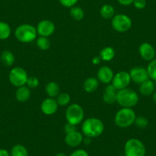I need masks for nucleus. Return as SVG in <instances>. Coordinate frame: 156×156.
Returning <instances> with one entry per match:
<instances>
[{
  "label": "nucleus",
  "instance_id": "nucleus-32",
  "mask_svg": "<svg viewBox=\"0 0 156 156\" xmlns=\"http://www.w3.org/2000/svg\"><path fill=\"white\" fill-rule=\"evenodd\" d=\"M58 1L62 6L65 8H72L76 5L79 0H58Z\"/></svg>",
  "mask_w": 156,
  "mask_h": 156
},
{
  "label": "nucleus",
  "instance_id": "nucleus-8",
  "mask_svg": "<svg viewBox=\"0 0 156 156\" xmlns=\"http://www.w3.org/2000/svg\"><path fill=\"white\" fill-rule=\"evenodd\" d=\"M133 21L131 18L125 14L115 15L112 19V27L118 32H126L131 28Z\"/></svg>",
  "mask_w": 156,
  "mask_h": 156
},
{
  "label": "nucleus",
  "instance_id": "nucleus-29",
  "mask_svg": "<svg viewBox=\"0 0 156 156\" xmlns=\"http://www.w3.org/2000/svg\"><path fill=\"white\" fill-rule=\"evenodd\" d=\"M56 100L59 106H67L70 102V96L67 93H60L59 95L56 97Z\"/></svg>",
  "mask_w": 156,
  "mask_h": 156
},
{
  "label": "nucleus",
  "instance_id": "nucleus-19",
  "mask_svg": "<svg viewBox=\"0 0 156 156\" xmlns=\"http://www.w3.org/2000/svg\"><path fill=\"white\" fill-rule=\"evenodd\" d=\"M139 92L142 95L148 97V96L152 95L154 92V83L152 80L148 79L142 83L139 86Z\"/></svg>",
  "mask_w": 156,
  "mask_h": 156
},
{
  "label": "nucleus",
  "instance_id": "nucleus-5",
  "mask_svg": "<svg viewBox=\"0 0 156 156\" xmlns=\"http://www.w3.org/2000/svg\"><path fill=\"white\" fill-rule=\"evenodd\" d=\"M65 118L67 122L76 126L81 123L84 119V110L80 105L72 103L66 110Z\"/></svg>",
  "mask_w": 156,
  "mask_h": 156
},
{
  "label": "nucleus",
  "instance_id": "nucleus-4",
  "mask_svg": "<svg viewBox=\"0 0 156 156\" xmlns=\"http://www.w3.org/2000/svg\"><path fill=\"white\" fill-rule=\"evenodd\" d=\"M37 35L35 27L30 24L19 25L15 31V36L18 41L22 43H30L34 41Z\"/></svg>",
  "mask_w": 156,
  "mask_h": 156
},
{
  "label": "nucleus",
  "instance_id": "nucleus-33",
  "mask_svg": "<svg viewBox=\"0 0 156 156\" xmlns=\"http://www.w3.org/2000/svg\"><path fill=\"white\" fill-rule=\"evenodd\" d=\"M133 4L137 9H143L146 6L147 2L146 0H134Z\"/></svg>",
  "mask_w": 156,
  "mask_h": 156
},
{
  "label": "nucleus",
  "instance_id": "nucleus-15",
  "mask_svg": "<svg viewBox=\"0 0 156 156\" xmlns=\"http://www.w3.org/2000/svg\"><path fill=\"white\" fill-rule=\"evenodd\" d=\"M114 73L112 69L108 66H103L100 67L97 72V79L99 81L105 84H108L112 82L113 79Z\"/></svg>",
  "mask_w": 156,
  "mask_h": 156
},
{
  "label": "nucleus",
  "instance_id": "nucleus-41",
  "mask_svg": "<svg viewBox=\"0 0 156 156\" xmlns=\"http://www.w3.org/2000/svg\"><path fill=\"white\" fill-rule=\"evenodd\" d=\"M28 156H29V155H28Z\"/></svg>",
  "mask_w": 156,
  "mask_h": 156
},
{
  "label": "nucleus",
  "instance_id": "nucleus-37",
  "mask_svg": "<svg viewBox=\"0 0 156 156\" xmlns=\"http://www.w3.org/2000/svg\"><path fill=\"white\" fill-rule=\"evenodd\" d=\"M0 156H11L10 153L4 148H0Z\"/></svg>",
  "mask_w": 156,
  "mask_h": 156
},
{
  "label": "nucleus",
  "instance_id": "nucleus-22",
  "mask_svg": "<svg viewBox=\"0 0 156 156\" xmlns=\"http://www.w3.org/2000/svg\"><path fill=\"white\" fill-rule=\"evenodd\" d=\"M0 59H1V61H2V63L4 65L7 66V67H11V66L14 64L16 58H15V56L12 52L6 50L2 52Z\"/></svg>",
  "mask_w": 156,
  "mask_h": 156
},
{
  "label": "nucleus",
  "instance_id": "nucleus-25",
  "mask_svg": "<svg viewBox=\"0 0 156 156\" xmlns=\"http://www.w3.org/2000/svg\"><path fill=\"white\" fill-rule=\"evenodd\" d=\"M11 27L7 22H0V40H5L11 35Z\"/></svg>",
  "mask_w": 156,
  "mask_h": 156
},
{
  "label": "nucleus",
  "instance_id": "nucleus-2",
  "mask_svg": "<svg viewBox=\"0 0 156 156\" xmlns=\"http://www.w3.org/2000/svg\"><path fill=\"white\" fill-rule=\"evenodd\" d=\"M139 101V94L129 88L117 91L116 103L122 107L133 108Z\"/></svg>",
  "mask_w": 156,
  "mask_h": 156
},
{
  "label": "nucleus",
  "instance_id": "nucleus-14",
  "mask_svg": "<svg viewBox=\"0 0 156 156\" xmlns=\"http://www.w3.org/2000/svg\"><path fill=\"white\" fill-rule=\"evenodd\" d=\"M64 141L68 146L74 148V147H77L78 145H80L83 142V136L81 133L76 130V131L66 134Z\"/></svg>",
  "mask_w": 156,
  "mask_h": 156
},
{
  "label": "nucleus",
  "instance_id": "nucleus-27",
  "mask_svg": "<svg viewBox=\"0 0 156 156\" xmlns=\"http://www.w3.org/2000/svg\"><path fill=\"white\" fill-rule=\"evenodd\" d=\"M36 44L37 48L41 51H47L50 48L51 42L49 41L48 37L39 36L36 40Z\"/></svg>",
  "mask_w": 156,
  "mask_h": 156
},
{
  "label": "nucleus",
  "instance_id": "nucleus-28",
  "mask_svg": "<svg viewBox=\"0 0 156 156\" xmlns=\"http://www.w3.org/2000/svg\"><path fill=\"white\" fill-rule=\"evenodd\" d=\"M146 69L149 79L152 80L153 81H156V58L150 61Z\"/></svg>",
  "mask_w": 156,
  "mask_h": 156
},
{
  "label": "nucleus",
  "instance_id": "nucleus-18",
  "mask_svg": "<svg viewBox=\"0 0 156 156\" xmlns=\"http://www.w3.org/2000/svg\"><path fill=\"white\" fill-rule=\"evenodd\" d=\"M98 87L99 80L97 77H94V76H90V77L87 78L85 81L83 82V90L89 94L95 92Z\"/></svg>",
  "mask_w": 156,
  "mask_h": 156
},
{
  "label": "nucleus",
  "instance_id": "nucleus-24",
  "mask_svg": "<svg viewBox=\"0 0 156 156\" xmlns=\"http://www.w3.org/2000/svg\"><path fill=\"white\" fill-rule=\"evenodd\" d=\"M84 11L81 7L73 6L70 8V16L75 21H81L84 18Z\"/></svg>",
  "mask_w": 156,
  "mask_h": 156
},
{
  "label": "nucleus",
  "instance_id": "nucleus-6",
  "mask_svg": "<svg viewBox=\"0 0 156 156\" xmlns=\"http://www.w3.org/2000/svg\"><path fill=\"white\" fill-rule=\"evenodd\" d=\"M145 146L142 141L138 139H129L125 144V156H145Z\"/></svg>",
  "mask_w": 156,
  "mask_h": 156
},
{
  "label": "nucleus",
  "instance_id": "nucleus-21",
  "mask_svg": "<svg viewBox=\"0 0 156 156\" xmlns=\"http://www.w3.org/2000/svg\"><path fill=\"white\" fill-rule=\"evenodd\" d=\"M100 14L105 19H112L115 16V8L110 4H105L100 8Z\"/></svg>",
  "mask_w": 156,
  "mask_h": 156
},
{
  "label": "nucleus",
  "instance_id": "nucleus-16",
  "mask_svg": "<svg viewBox=\"0 0 156 156\" xmlns=\"http://www.w3.org/2000/svg\"><path fill=\"white\" fill-rule=\"evenodd\" d=\"M117 90L112 84H108L105 88L103 95V100L106 104H113L116 102Z\"/></svg>",
  "mask_w": 156,
  "mask_h": 156
},
{
  "label": "nucleus",
  "instance_id": "nucleus-12",
  "mask_svg": "<svg viewBox=\"0 0 156 156\" xmlns=\"http://www.w3.org/2000/svg\"><path fill=\"white\" fill-rule=\"evenodd\" d=\"M139 53L141 58L147 61H151L155 58V49L148 42H143L139 48Z\"/></svg>",
  "mask_w": 156,
  "mask_h": 156
},
{
  "label": "nucleus",
  "instance_id": "nucleus-38",
  "mask_svg": "<svg viewBox=\"0 0 156 156\" xmlns=\"http://www.w3.org/2000/svg\"><path fill=\"white\" fill-rule=\"evenodd\" d=\"M101 58H100V57L99 56V57H94V58H93V60H92V63L94 64H100V62H101Z\"/></svg>",
  "mask_w": 156,
  "mask_h": 156
},
{
  "label": "nucleus",
  "instance_id": "nucleus-9",
  "mask_svg": "<svg viewBox=\"0 0 156 156\" xmlns=\"http://www.w3.org/2000/svg\"><path fill=\"white\" fill-rule=\"evenodd\" d=\"M131 80L129 73L122 70L114 75L112 80V85L117 90H121L128 87Z\"/></svg>",
  "mask_w": 156,
  "mask_h": 156
},
{
  "label": "nucleus",
  "instance_id": "nucleus-7",
  "mask_svg": "<svg viewBox=\"0 0 156 156\" xmlns=\"http://www.w3.org/2000/svg\"><path fill=\"white\" fill-rule=\"evenodd\" d=\"M28 75L25 69L20 67H13L9 74V80L14 87L25 86L28 80Z\"/></svg>",
  "mask_w": 156,
  "mask_h": 156
},
{
  "label": "nucleus",
  "instance_id": "nucleus-35",
  "mask_svg": "<svg viewBox=\"0 0 156 156\" xmlns=\"http://www.w3.org/2000/svg\"><path fill=\"white\" fill-rule=\"evenodd\" d=\"M70 156H89V154L84 149H77L73 151Z\"/></svg>",
  "mask_w": 156,
  "mask_h": 156
},
{
  "label": "nucleus",
  "instance_id": "nucleus-10",
  "mask_svg": "<svg viewBox=\"0 0 156 156\" xmlns=\"http://www.w3.org/2000/svg\"><path fill=\"white\" fill-rule=\"evenodd\" d=\"M36 30L39 36L48 37L55 33V25L52 21L44 19L38 22L36 27Z\"/></svg>",
  "mask_w": 156,
  "mask_h": 156
},
{
  "label": "nucleus",
  "instance_id": "nucleus-31",
  "mask_svg": "<svg viewBox=\"0 0 156 156\" xmlns=\"http://www.w3.org/2000/svg\"><path fill=\"white\" fill-rule=\"evenodd\" d=\"M26 85L30 88V89H34L38 87L39 85V80L37 77L34 76H28V80H27Z\"/></svg>",
  "mask_w": 156,
  "mask_h": 156
},
{
  "label": "nucleus",
  "instance_id": "nucleus-30",
  "mask_svg": "<svg viewBox=\"0 0 156 156\" xmlns=\"http://www.w3.org/2000/svg\"><path fill=\"white\" fill-rule=\"evenodd\" d=\"M135 124L136 126L139 129H145L148 126V119L144 116H136V120H135Z\"/></svg>",
  "mask_w": 156,
  "mask_h": 156
},
{
  "label": "nucleus",
  "instance_id": "nucleus-36",
  "mask_svg": "<svg viewBox=\"0 0 156 156\" xmlns=\"http://www.w3.org/2000/svg\"><path fill=\"white\" fill-rule=\"evenodd\" d=\"M117 2L124 6H129L130 5H133L134 0H117Z\"/></svg>",
  "mask_w": 156,
  "mask_h": 156
},
{
  "label": "nucleus",
  "instance_id": "nucleus-13",
  "mask_svg": "<svg viewBox=\"0 0 156 156\" xmlns=\"http://www.w3.org/2000/svg\"><path fill=\"white\" fill-rule=\"evenodd\" d=\"M58 106L59 105H58L56 99L48 97L43 100V102L41 103V110L45 115H51L57 112Z\"/></svg>",
  "mask_w": 156,
  "mask_h": 156
},
{
  "label": "nucleus",
  "instance_id": "nucleus-39",
  "mask_svg": "<svg viewBox=\"0 0 156 156\" xmlns=\"http://www.w3.org/2000/svg\"><path fill=\"white\" fill-rule=\"evenodd\" d=\"M152 100L156 103V91H154L152 94Z\"/></svg>",
  "mask_w": 156,
  "mask_h": 156
},
{
  "label": "nucleus",
  "instance_id": "nucleus-20",
  "mask_svg": "<svg viewBox=\"0 0 156 156\" xmlns=\"http://www.w3.org/2000/svg\"><path fill=\"white\" fill-rule=\"evenodd\" d=\"M45 92L49 97L55 98L60 94V86L55 81H51L45 86Z\"/></svg>",
  "mask_w": 156,
  "mask_h": 156
},
{
  "label": "nucleus",
  "instance_id": "nucleus-11",
  "mask_svg": "<svg viewBox=\"0 0 156 156\" xmlns=\"http://www.w3.org/2000/svg\"><path fill=\"white\" fill-rule=\"evenodd\" d=\"M131 80L138 84H141L145 80L149 79L147 69L142 67H136L131 69L129 72Z\"/></svg>",
  "mask_w": 156,
  "mask_h": 156
},
{
  "label": "nucleus",
  "instance_id": "nucleus-23",
  "mask_svg": "<svg viewBox=\"0 0 156 156\" xmlns=\"http://www.w3.org/2000/svg\"><path fill=\"white\" fill-rule=\"evenodd\" d=\"M115 51L113 48L105 47L100 52V57L102 61H110L115 58Z\"/></svg>",
  "mask_w": 156,
  "mask_h": 156
},
{
  "label": "nucleus",
  "instance_id": "nucleus-3",
  "mask_svg": "<svg viewBox=\"0 0 156 156\" xmlns=\"http://www.w3.org/2000/svg\"><path fill=\"white\" fill-rule=\"evenodd\" d=\"M136 115L132 108L122 107L115 113L114 121L115 125L119 128L126 129L134 124Z\"/></svg>",
  "mask_w": 156,
  "mask_h": 156
},
{
  "label": "nucleus",
  "instance_id": "nucleus-17",
  "mask_svg": "<svg viewBox=\"0 0 156 156\" xmlns=\"http://www.w3.org/2000/svg\"><path fill=\"white\" fill-rule=\"evenodd\" d=\"M31 97V90L28 86H22L18 87L16 92V98L20 103L28 101Z\"/></svg>",
  "mask_w": 156,
  "mask_h": 156
},
{
  "label": "nucleus",
  "instance_id": "nucleus-40",
  "mask_svg": "<svg viewBox=\"0 0 156 156\" xmlns=\"http://www.w3.org/2000/svg\"><path fill=\"white\" fill-rule=\"evenodd\" d=\"M55 156H67V155H66V154H64V153L59 152V153H58V154H57Z\"/></svg>",
  "mask_w": 156,
  "mask_h": 156
},
{
  "label": "nucleus",
  "instance_id": "nucleus-34",
  "mask_svg": "<svg viewBox=\"0 0 156 156\" xmlns=\"http://www.w3.org/2000/svg\"><path fill=\"white\" fill-rule=\"evenodd\" d=\"M64 132H65L66 134H67V133H72V132L76 131V127L75 125H73V124L67 122V124H65V126H64Z\"/></svg>",
  "mask_w": 156,
  "mask_h": 156
},
{
  "label": "nucleus",
  "instance_id": "nucleus-26",
  "mask_svg": "<svg viewBox=\"0 0 156 156\" xmlns=\"http://www.w3.org/2000/svg\"><path fill=\"white\" fill-rule=\"evenodd\" d=\"M11 156H28V152L27 148L24 145L18 144L12 148L10 151Z\"/></svg>",
  "mask_w": 156,
  "mask_h": 156
},
{
  "label": "nucleus",
  "instance_id": "nucleus-1",
  "mask_svg": "<svg viewBox=\"0 0 156 156\" xmlns=\"http://www.w3.org/2000/svg\"><path fill=\"white\" fill-rule=\"evenodd\" d=\"M82 134L86 137L97 138L101 136L104 131V124L103 121L97 118H88L83 122L81 126Z\"/></svg>",
  "mask_w": 156,
  "mask_h": 156
}]
</instances>
